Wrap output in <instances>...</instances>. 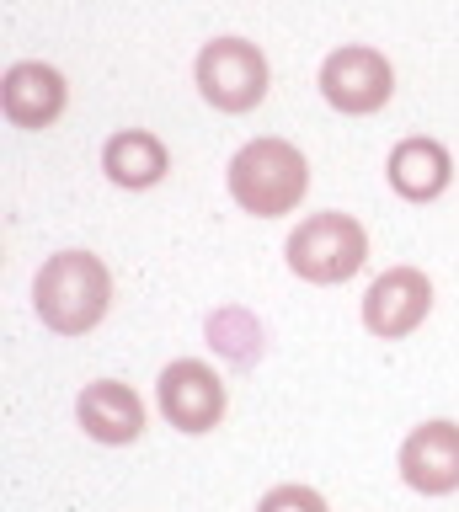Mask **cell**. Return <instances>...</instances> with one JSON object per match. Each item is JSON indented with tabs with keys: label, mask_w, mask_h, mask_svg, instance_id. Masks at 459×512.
Returning <instances> with one entry per match:
<instances>
[{
	"label": "cell",
	"mask_w": 459,
	"mask_h": 512,
	"mask_svg": "<svg viewBox=\"0 0 459 512\" xmlns=\"http://www.w3.org/2000/svg\"><path fill=\"white\" fill-rule=\"evenodd\" d=\"M107 299H113V278H107V267L91 251H59L33 278V304L43 326L59 336L91 331L107 315Z\"/></svg>",
	"instance_id": "1"
},
{
	"label": "cell",
	"mask_w": 459,
	"mask_h": 512,
	"mask_svg": "<svg viewBox=\"0 0 459 512\" xmlns=\"http://www.w3.org/2000/svg\"><path fill=\"white\" fill-rule=\"evenodd\" d=\"M305 187H310V166L289 139H251L230 160V198L257 219H278L299 208Z\"/></svg>",
	"instance_id": "2"
},
{
	"label": "cell",
	"mask_w": 459,
	"mask_h": 512,
	"mask_svg": "<svg viewBox=\"0 0 459 512\" xmlns=\"http://www.w3.org/2000/svg\"><path fill=\"white\" fill-rule=\"evenodd\" d=\"M283 251H289V267L305 283H347L369 262V235L353 214H310Z\"/></svg>",
	"instance_id": "3"
},
{
	"label": "cell",
	"mask_w": 459,
	"mask_h": 512,
	"mask_svg": "<svg viewBox=\"0 0 459 512\" xmlns=\"http://www.w3.org/2000/svg\"><path fill=\"white\" fill-rule=\"evenodd\" d=\"M198 91L219 112H246L267 96V59L246 38H214L198 54Z\"/></svg>",
	"instance_id": "4"
},
{
	"label": "cell",
	"mask_w": 459,
	"mask_h": 512,
	"mask_svg": "<svg viewBox=\"0 0 459 512\" xmlns=\"http://www.w3.org/2000/svg\"><path fill=\"white\" fill-rule=\"evenodd\" d=\"M390 91H395V70L379 48L347 43L321 64V96L337 112H379L390 102Z\"/></svg>",
	"instance_id": "5"
},
{
	"label": "cell",
	"mask_w": 459,
	"mask_h": 512,
	"mask_svg": "<svg viewBox=\"0 0 459 512\" xmlns=\"http://www.w3.org/2000/svg\"><path fill=\"white\" fill-rule=\"evenodd\" d=\"M427 310H433V283H427V272H417V267L379 272L369 283V294H363V326L374 336H385V342L411 336L427 320Z\"/></svg>",
	"instance_id": "6"
},
{
	"label": "cell",
	"mask_w": 459,
	"mask_h": 512,
	"mask_svg": "<svg viewBox=\"0 0 459 512\" xmlns=\"http://www.w3.org/2000/svg\"><path fill=\"white\" fill-rule=\"evenodd\" d=\"M155 390H161L166 422L182 427V432H214L219 416H225V379L198 358H177Z\"/></svg>",
	"instance_id": "7"
},
{
	"label": "cell",
	"mask_w": 459,
	"mask_h": 512,
	"mask_svg": "<svg viewBox=\"0 0 459 512\" xmlns=\"http://www.w3.org/2000/svg\"><path fill=\"white\" fill-rule=\"evenodd\" d=\"M401 480L422 496L459 491V422H422L401 443Z\"/></svg>",
	"instance_id": "8"
},
{
	"label": "cell",
	"mask_w": 459,
	"mask_h": 512,
	"mask_svg": "<svg viewBox=\"0 0 459 512\" xmlns=\"http://www.w3.org/2000/svg\"><path fill=\"white\" fill-rule=\"evenodd\" d=\"M65 102H70V91H65V75L54 64L22 59L0 80V107H6V118L17 128H49L65 112Z\"/></svg>",
	"instance_id": "9"
},
{
	"label": "cell",
	"mask_w": 459,
	"mask_h": 512,
	"mask_svg": "<svg viewBox=\"0 0 459 512\" xmlns=\"http://www.w3.org/2000/svg\"><path fill=\"white\" fill-rule=\"evenodd\" d=\"M75 416H81L86 438H97V443H134L145 432V400L118 379L86 384L81 400H75Z\"/></svg>",
	"instance_id": "10"
},
{
	"label": "cell",
	"mask_w": 459,
	"mask_h": 512,
	"mask_svg": "<svg viewBox=\"0 0 459 512\" xmlns=\"http://www.w3.org/2000/svg\"><path fill=\"white\" fill-rule=\"evenodd\" d=\"M385 176H390V187L401 192L406 203H433L438 192L454 182V160H449V150H443L438 139L411 134V139H401L390 150Z\"/></svg>",
	"instance_id": "11"
},
{
	"label": "cell",
	"mask_w": 459,
	"mask_h": 512,
	"mask_svg": "<svg viewBox=\"0 0 459 512\" xmlns=\"http://www.w3.org/2000/svg\"><path fill=\"white\" fill-rule=\"evenodd\" d=\"M171 166V155H166V144L145 134V128H123V134L107 139V150H102V171L113 176L118 187H155L166 176Z\"/></svg>",
	"instance_id": "12"
},
{
	"label": "cell",
	"mask_w": 459,
	"mask_h": 512,
	"mask_svg": "<svg viewBox=\"0 0 459 512\" xmlns=\"http://www.w3.org/2000/svg\"><path fill=\"white\" fill-rule=\"evenodd\" d=\"M209 342H219V352H225L230 363L246 368V363L262 352V326H257L246 310H225V315L209 320Z\"/></svg>",
	"instance_id": "13"
},
{
	"label": "cell",
	"mask_w": 459,
	"mask_h": 512,
	"mask_svg": "<svg viewBox=\"0 0 459 512\" xmlns=\"http://www.w3.org/2000/svg\"><path fill=\"white\" fill-rule=\"evenodd\" d=\"M257 512H326V502H321V491H310V486H273L257 502Z\"/></svg>",
	"instance_id": "14"
}]
</instances>
